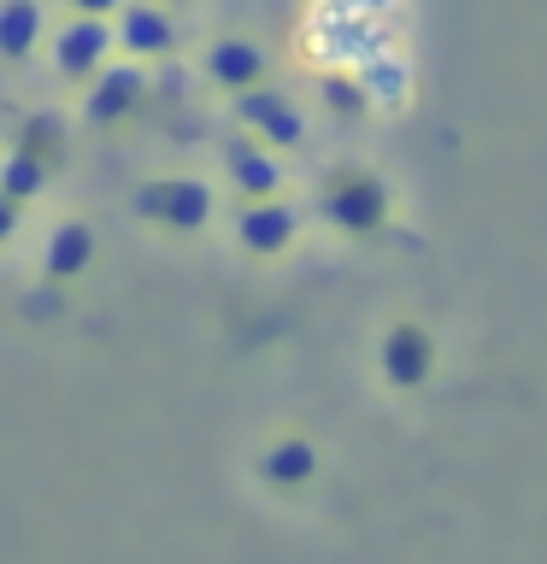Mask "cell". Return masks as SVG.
<instances>
[{
  "instance_id": "3957f363",
  "label": "cell",
  "mask_w": 547,
  "mask_h": 564,
  "mask_svg": "<svg viewBox=\"0 0 547 564\" xmlns=\"http://www.w3.org/2000/svg\"><path fill=\"white\" fill-rule=\"evenodd\" d=\"M88 259H95V236H88L83 224H60V229L47 236V247H42V271H47L53 282H71Z\"/></svg>"
},
{
  "instance_id": "6da1fadb",
  "label": "cell",
  "mask_w": 547,
  "mask_h": 564,
  "mask_svg": "<svg viewBox=\"0 0 547 564\" xmlns=\"http://www.w3.org/2000/svg\"><path fill=\"white\" fill-rule=\"evenodd\" d=\"M106 24H95V18H77V24H65L60 35H53V70L60 77H95L100 70V59H106Z\"/></svg>"
},
{
  "instance_id": "ba28073f",
  "label": "cell",
  "mask_w": 547,
  "mask_h": 564,
  "mask_svg": "<svg viewBox=\"0 0 547 564\" xmlns=\"http://www.w3.org/2000/svg\"><path fill=\"white\" fill-rule=\"evenodd\" d=\"M77 12H106V7H118V0H71Z\"/></svg>"
},
{
  "instance_id": "5b68a950",
  "label": "cell",
  "mask_w": 547,
  "mask_h": 564,
  "mask_svg": "<svg viewBox=\"0 0 547 564\" xmlns=\"http://www.w3.org/2000/svg\"><path fill=\"white\" fill-rule=\"evenodd\" d=\"M0 188H7L12 200H30L35 188H47V159H35V153L18 148L7 165H0Z\"/></svg>"
},
{
  "instance_id": "8992f818",
  "label": "cell",
  "mask_w": 547,
  "mask_h": 564,
  "mask_svg": "<svg viewBox=\"0 0 547 564\" xmlns=\"http://www.w3.org/2000/svg\"><path fill=\"white\" fill-rule=\"evenodd\" d=\"M124 35H130L136 47H148V53H153V47H165V35H171V30H165V18H153L148 7H141V12L124 18Z\"/></svg>"
},
{
  "instance_id": "7a4b0ae2",
  "label": "cell",
  "mask_w": 547,
  "mask_h": 564,
  "mask_svg": "<svg viewBox=\"0 0 547 564\" xmlns=\"http://www.w3.org/2000/svg\"><path fill=\"white\" fill-rule=\"evenodd\" d=\"M42 30H47V18L35 0H0V59H30Z\"/></svg>"
},
{
  "instance_id": "277c9868",
  "label": "cell",
  "mask_w": 547,
  "mask_h": 564,
  "mask_svg": "<svg viewBox=\"0 0 547 564\" xmlns=\"http://www.w3.org/2000/svg\"><path fill=\"white\" fill-rule=\"evenodd\" d=\"M136 77L130 70H106V77H95V88H88V118L95 123H118L124 112L136 106Z\"/></svg>"
},
{
  "instance_id": "52a82bcc",
  "label": "cell",
  "mask_w": 547,
  "mask_h": 564,
  "mask_svg": "<svg viewBox=\"0 0 547 564\" xmlns=\"http://www.w3.org/2000/svg\"><path fill=\"white\" fill-rule=\"evenodd\" d=\"M18 206H24V200H12V194L0 188V247H7V241L18 236V218H24V212H18Z\"/></svg>"
}]
</instances>
